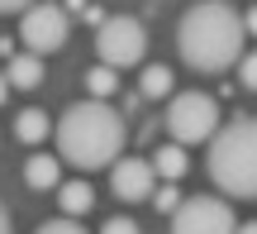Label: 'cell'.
Here are the masks:
<instances>
[{
  "label": "cell",
  "mask_w": 257,
  "mask_h": 234,
  "mask_svg": "<svg viewBox=\"0 0 257 234\" xmlns=\"http://www.w3.org/2000/svg\"><path fill=\"white\" fill-rule=\"evenodd\" d=\"M167 134H172V143H210L214 134H219V101L205 91H176L172 101H167V115H162Z\"/></svg>",
  "instance_id": "obj_4"
},
{
  "label": "cell",
  "mask_w": 257,
  "mask_h": 234,
  "mask_svg": "<svg viewBox=\"0 0 257 234\" xmlns=\"http://www.w3.org/2000/svg\"><path fill=\"white\" fill-rule=\"evenodd\" d=\"M238 234H257V220H248V225H238Z\"/></svg>",
  "instance_id": "obj_23"
},
{
  "label": "cell",
  "mask_w": 257,
  "mask_h": 234,
  "mask_svg": "<svg viewBox=\"0 0 257 234\" xmlns=\"http://www.w3.org/2000/svg\"><path fill=\"white\" fill-rule=\"evenodd\" d=\"M153 168H157L162 182H176L186 172V148H181V143H162V148L153 153Z\"/></svg>",
  "instance_id": "obj_14"
},
{
  "label": "cell",
  "mask_w": 257,
  "mask_h": 234,
  "mask_svg": "<svg viewBox=\"0 0 257 234\" xmlns=\"http://www.w3.org/2000/svg\"><path fill=\"white\" fill-rule=\"evenodd\" d=\"M138 96H148V101H172L176 96V76H172V67H162V62H148L143 67V76H138Z\"/></svg>",
  "instance_id": "obj_12"
},
{
  "label": "cell",
  "mask_w": 257,
  "mask_h": 234,
  "mask_svg": "<svg viewBox=\"0 0 257 234\" xmlns=\"http://www.w3.org/2000/svg\"><path fill=\"white\" fill-rule=\"evenodd\" d=\"M34 234H86V229L76 225L72 215H62V220H43V225H38Z\"/></svg>",
  "instance_id": "obj_17"
},
{
  "label": "cell",
  "mask_w": 257,
  "mask_h": 234,
  "mask_svg": "<svg viewBox=\"0 0 257 234\" xmlns=\"http://www.w3.org/2000/svg\"><path fill=\"white\" fill-rule=\"evenodd\" d=\"M0 234H15V225H10V210H5V201H0Z\"/></svg>",
  "instance_id": "obj_21"
},
{
  "label": "cell",
  "mask_w": 257,
  "mask_h": 234,
  "mask_svg": "<svg viewBox=\"0 0 257 234\" xmlns=\"http://www.w3.org/2000/svg\"><path fill=\"white\" fill-rule=\"evenodd\" d=\"M238 82L248 86V91H257V48H248V53L238 57Z\"/></svg>",
  "instance_id": "obj_16"
},
{
  "label": "cell",
  "mask_w": 257,
  "mask_h": 234,
  "mask_svg": "<svg viewBox=\"0 0 257 234\" xmlns=\"http://www.w3.org/2000/svg\"><path fill=\"white\" fill-rule=\"evenodd\" d=\"M172 234H238V220L224 196H186L172 215Z\"/></svg>",
  "instance_id": "obj_7"
},
{
  "label": "cell",
  "mask_w": 257,
  "mask_h": 234,
  "mask_svg": "<svg viewBox=\"0 0 257 234\" xmlns=\"http://www.w3.org/2000/svg\"><path fill=\"white\" fill-rule=\"evenodd\" d=\"M243 24H248V34H257V5L248 10V15H243Z\"/></svg>",
  "instance_id": "obj_22"
},
{
  "label": "cell",
  "mask_w": 257,
  "mask_h": 234,
  "mask_svg": "<svg viewBox=\"0 0 257 234\" xmlns=\"http://www.w3.org/2000/svg\"><path fill=\"white\" fill-rule=\"evenodd\" d=\"M110 191L119 201H153V191H157V168H153V158H124L110 168Z\"/></svg>",
  "instance_id": "obj_8"
},
{
  "label": "cell",
  "mask_w": 257,
  "mask_h": 234,
  "mask_svg": "<svg viewBox=\"0 0 257 234\" xmlns=\"http://www.w3.org/2000/svg\"><path fill=\"white\" fill-rule=\"evenodd\" d=\"M95 53H100L105 67H138L148 57V29L138 24L134 15H110L100 29H95Z\"/></svg>",
  "instance_id": "obj_5"
},
{
  "label": "cell",
  "mask_w": 257,
  "mask_h": 234,
  "mask_svg": "<svg viewBox=\"0 0 257 234\" xmlns=\"http://www.w3.org/2000/svg\"><path fill=\"white\" fill-rule=\"evenodd\" d=\"M53 139H57V158L76 172L114 168L124 158V115L110 101L86 96L62 110V120L53 124Z\"/></svg>",
  "instance_id": "obj_1"
},
{
  "label": "cell",
  "mask_w": 257,
  "mask_h": 234,
  "mask_svg": "<svg viewBox=\"0 0 257 234\" xmlns=\"http://www.w3.org/2000/svg\"><path fill=\"white\" fill-rule=\"evenodd\" d=\"M57 206H62V215H86V210L95 206V191H91V182L86 177H72V182H62L57 187Z\"/></svg>",
  "instance_id": "obj_11"
},
{
  "label": "cell",
  "mask_w": 257,
  "mask_h": 234,
  "mask_svg": "<svg viewBox=\"0 0 257 234\" xmlns=\"http://www.w3.org/2000/svg\"><path fill=\"white\" fill-rule=\"evenodd\" d=\"M48 129H53V120H48V110H38V105H29V110L15 115V139H24V143H43Z\"/></svg>",
  "instance_id": "obj_13"
},
{
  "label": "cell",
  "mask_w": 257,
  "mask_h": 234,
  "mask_svg": "<svg viewBox=\"0 0 257 234\" xmlns=\"http://www.w3.org/2000/svg\"><path fill=\"white\" fill-rule=\"evenodd\" d=\"M5 82H10V91H34L38 82H43V57L38 53H15V57H5Z\"/></svg>",
  "instance_id": "obj_9"
},
{
  "label": "cell",
  "mask_w": 257,
  "mask_h": 234,
  "mask_svg": "<svg viewBox=\"0 0 257 234\" xmlns=\"http://www.w3.org/2000/svg\"><path fill=\"white\" fill-rule=\"evenodd\" d=\"M67 34H72V19H67V10L57 0H34L19 15V43H24V53L48 57L57 48H67Z\"/></svg>",
  "instance_id": "obj_6"
},
{
  "label": "cell",
  "mask_w": 257,
  "mask_h": 234,
  "mask_svg": "<svg viewBox=\"0 0 257 234\" xmlns=\"http://www.w3.org/2000/svg\"><path fill=\"white\" fill-rule=\"evenodd\" d=\"M100 234H138V225H134L128 215H110V220L100 225Z\"/></svg>",
  "instance_id": "obj_19"
},
{
  "label": "cell",
  "mask_w": 257,
  "mask_h": 234,
  "mask_svg": "<svg viewBox=\"0 0 257 234\" xmlns=\"http://www.w3.org/2000/svg\"><path fill=\"white\" fill-rule=\"evenodd\" d=\"M24 182L34 191H57V187H62V158H53V153H34V158L24 163Z\"/></svg>",
  "instance_id": "obj_10"
},
{
  "label": "cell",
  "mask_w": 257,
  "mask_h": 234,
  "mask_svg": "<svg viewBox=\"0 0 257 234\" xmlns=\"http://www.w3.org/2000/svg\"><path fill=\"white\" fill-rule=\"evenodd\" d=\"M5 96H10V82H5V76H0V105H5Z\"/></svg>",
  "instance_id": "obj_24"
},
{
  "label": "cell",
  "mask_w": 257,
  "mask_h": 234,
  "mask_svg": "<svg viewBox=\"0 0 257 234\" xmlns=\"http://www.w3.org/2000/svg\"><path fill=\"white\" fill-rule=\"evenodd\" d=\"M29 5H34V0H0V15H15V10H19V15H24Z\"/></svg>",
  "instance_id": "obj_20"
},
{
  "label": "cell",
  "mask_w": 257,
  "mask_h": 234,
  "mask_svg": "<svg viewBox=\"0 0 257 234\" xmlns=\"http://www.w3.org/2000/svg\"><path fill=\"white\" fill-rule=\"evenodd\" d=\"M210 182L233 201H257V115H233L219 124L205 153Z\"/></svg>",
  "instance_id": "obj_3"
},
{
  "label": "cell",
  "mask_w": 257,
  "mask_h": 234,
  "mask_svg": "<svg viewBox=\"0 0 257 234\" xmlns=\"http://www.w3.org/2000/svg\"><path fill=\"white\" fill-rule=\"evenodd\" d=\"M176 48L195 72H229L248 48V24L229 0H195L176 24Z\"/></svg>",
  "instance_id": "obj_2"
},
{
  "label": "cell",
  "mask_w": 257,
  "mask_h": 234,
  "mask_svg": "<svg viewBox=\"0 0 257 234\" xmlns=\"http://www.w3.org/2000/svg\"><path fill=\"white\" fill-rule=\"evenodd\" d=\"M114 86H119V76H114V67H91V72H86V91L95 96V101H110L114 96Z\"/></svg>",
  "instance_id": "obj_15"
},
{
  "label": "cell",
  "mask_w": 257,
  "mask_h": 234,
  "mask_svg": "<svg viewBox=\"0 0 257 234\" xmlns=\"http://www.w3.org/2000/svg\"><path fill=\"white\" fill-rule=\"evenodd\" d=\"M153 206H157V210H167V215H176V206H181V196H176V187H172V182H167L162 191H153Z\"/></svg>",
  "instance_id": "obj_18"
}]
</instances>
